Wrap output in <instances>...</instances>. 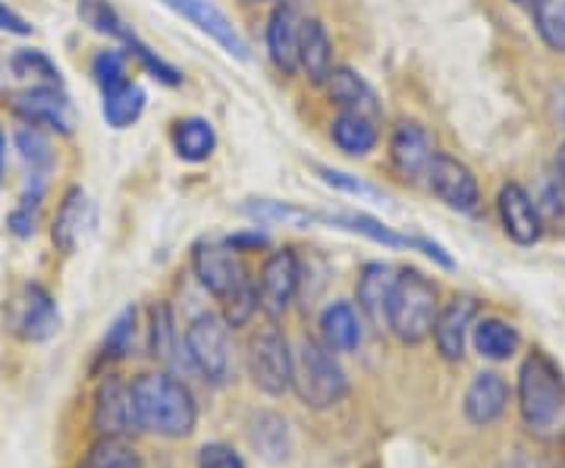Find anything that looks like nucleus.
I'll return each instance as SVG.
<instances>
[{
	"mask_svg": "<svg viewBox=\"0 0 565 468\" xmlns=\"http://www.w3.org/2000/svg\"><path fill=\"white\" fill-rule=\"evenodd\" d=\"M515 400L522 425L534 440H565V374L541 349H534L519 368Z\"/></svg>",
	"mask_w": 565,
	"mask_h": 468,
	"instance_id": "nucleus-1",
	"label": "nucleus"
},
{
	"mask_svg": "<svg viewBox=\"0 0 565 468\" xmlns=\"http://www.w3.org/2000/svg\"><path fill=\"white\" fill-rule=\"evenodd\" d=\"M129 387L141 430L163 440H182L199 425V403L180 377L167 371H145Z\"/></svg>",
	"mask_w": 565,
	"mask_h": 468,
	"instance_id": "nucleus-2",
	"label": "nucleus"
},
{
	"mask_svg": "<svg viewBox=\"0 0 565 468\" xmlns=\"http://www.w3.org/2000/svg\"><path fill=\"white\" fill-rule=\"evenodd\" d=\"M437 315H440L437 284L418 267H399L386 308V330L405 347H422L434 333Z\"/></svg>",
	"mask_w": 565,
	"mask_h": 468,
	"instance_id": "nucleus-3",
	"label": "nucleus"
},
{
	"mask_svg": "<svg viewBox=\"0 0 565 468\" xmlns=\"http://www.w3.org/2000/svg\"><path fill=\"white\" fill-rule=\"evenodd\" d=\"M292 390L299 403L315 412L340 406L349 396V377L337 352H330L321 340L305 337L292 352Z\"/></svg>",
	"mask_w": 565,
	"mask_h": 468,
	"instance_id": "nucleus-4",
	"label": "nucleus"
},
{
	"mask_svg": "<svg viewBox=\"0 0 565 468\" xmlns=\"http://www.w3.org/2000/svg\"><path fill=\"white\" fill-rule=\"evenodd\" d=\"M185 359L202 374L204 384L226 387L233 381V347H230V325L221 315H199L185 327Z\"/></svg>",
	"mask_w": 565,
	"mask_h": 468,
	"instance_id": "nucleus-5",
	"label": "nucleus"
},
{
	"mask_svg": "<svg viewBox=\"0 0 565 468\" xmlns=\"http://www.w3.org/2000/svg\"><path fill=\"white\" fill-rule=\"evenodd\" d=\"M7 327L22 343H47L61 330V308L41 284H25L7 302Z\"/></svg>",
	"mask_w": 565,
	"mask_h": 468,
	"instance_id": "nucleus-6",
	"label": "nucleus"
},
{
	"mask_svg": "<svg viewBox=\"0 0 565 468\" xmlns=\"http://www.w3.org/2000/svg\"><path fill=\"white\" fill-rule=\"evenodd\" d=\"M248 374L267 396L292 390V349L277 327H264L248 340Z\"/></svg>",
	"mask_w": 565,
	"mask_h": 468,
	"instance_id": "nucleus-7",
	"label": "nucleus"
},
{
	"mask_svg": "<svg viewBox=\"0 0 565 468\" xmlns=\"http://www.w3.org/2000/svg\"><path fill=\"white\" fill-rule=\"evenodd\" d=\"M192 274L199 277L204 292H211L217 302H226L243 286L252 284L248 267L243 265L239 252H233L230 245L217 243V240L195 243V248H192Z\"/></svg>",
	"mask_w": 565,
	"mask_h": 468,
	"instance_id": "nucleus-8",
	"label": "nucleus"
},
{
	"mask_svg": "<svg viewBox=\"0 0 565 468\" xmlns=\"http://www.w3.org/2000/svg\"><path fill=\"white\" fill-rule=\"evenodd\" d=\"M302 284V262L296 248H274L264 258L262 274H258V311L267 321H280L296 302V292Z\"/></svg>",
	"mask_w": 565,
	"mask_h": 468,
	"instance_id": "nucleus-9",
	"label": "nucleus"
},
{
	"mask_svg": "<svg viewBox=\"0 0 565 468\" xmlns=\"http://www.w3.org/2000/svg\"><path fill=\"white\" fill-rule=\"evenodd\" d=\"M424 180H427V189L446 208H452L459 214H475L478 204H481V185H478L475 170L465 161H459V158H452V155L437 151L430 167H427V177Z\"/></svg>",
	"mask_w": 565,
	"mask_h": 468,
	"instance_id": "nucleus-10",
	"label": "nucleus"
},
{
	"mask_svg": "<svg viewBox=\"0 0 565 468\" xmlns=\"http://www.w3.org/2000/svg\"><path fill=\"white\" fill-rule=\"evenodd\" d=\"M10 107H13V114L20 120L35 126V129L44 126L51 132L70 136L73 126H76L73 104L63 95L61 85H32V88H22L17 95H10Z\"/></svg>",
	"mask_w": 565,
	"mask_h": 468,
	"instance_id": "nucleus-11",
	"label": "nucleus"
},
{
	"mask_svg": "<svg viewBox=\"0 0 565 468\" xmlns=\"http://www.w3.org/2000/svg\"><path fill=\"white\" fill-rule=\"evenodd\" d=\"M92 428L98 437H132L139 434L132 387L120 377H104L95 390V406H92Z\"/></svg>",
	"mask_w": 565,
	"mask_h": 468,
	"instance_id": "nucleus-12",
	"label": "nucleus"
},
{
	"mask_svg": "<svg viewBox=\"0 0 565 468\" xmlns=\"http://www.w3.org/2000/svg\"><path fill=\"white\" fill-rule=\"evenodd\" d=\"M437 148L418 120H399L390 136V163L403 183H422Z\"/></svg>",
	"mask_w": 565,
	"mask_h": 468,
	"instance_id": "nucleus-13",
	"label": "nucleus"
},
{
	"mask_svg": "<svg viewBox=\"0 0 565 468\" xmlns=\"http://www.w3.org/2000/svg\"><path fill=\"white\" fill-rule=\"evenodd\" d=\"M161 3L170 7L173 13H180L182 20L192 22L207 39L217 41L230 57L248 61V44H245L239 29L233 25V20L223 13L217 3H211V0H161Z\"/></svg>",
	"mask_w": 565,
	"mask_h": 468,
	"instance_id": "nucleus-14",
	"label": "nucleus"
},
{
	"mask_svg": "<svg viewBox=\"0 0 565 468\" xmlns=\"http://www.w3.org/2000/svg\"><path fill=\"white\" fill-rule=\"evenodd\" d=\"M497 214H500V224H503L505 236L519 245H534L541 243L544 236V217H541V208L531 199L522 183H505L497 195Z\"/></svg>",
	"mask_w": 565,
	"mask_h": 468,
	"instance_id": "nucleus-15",
	"label": "nucleus"
},
{
	"mask_svg": "<svg viewBox=\"0 0 565 468\" xmlns=\"http://www.w3.org/2000/svg\"><path fill=\"white\" fill-rule=\"evenodd\" d=\"M478 299L475 296H456L452 302H446L437 315V325H434V347L440 352V359L456 365L465 359V347H468V337H471V327L478 321Z\"/></svg>",
	"mask_w": 565,
	"mask_h": 468,
	"instance_id": "nucleus-16",
	"label": "nucleus"
},
{
	"mask_svg": "<svg viewBox=\"0 0 565 468\" xmlns=\"http://www.w3.org/2000/svg\"><path fill=\"white\" fill-rule=\"evenodd\" d=\"M509 400H512V390H509L500 371L475 374L462 400V412L465 418H468V425H475V428L497 425L505 415V408H509Z\"/></svg>",
	"mask_w": 565,
	"mask_h": 468,
	"instance_id": "nucleus-17",
	"label": "nucleus"
},
{
	"mask_svg": "<svg viewBox=\"0 0 565 468\" xmlns=\"http://www.w3.org/2000/svg\"><path fill=\"white\" fill-rule=\"evenodd\" d=\"M323 88H327V102L340 107V114H362V117H371V120L381 117L377 92L352 66H333L327 82H323Z\"/></svg>",
	"mask_w": 565,
	"mask_h": 468,
	"instance_id": "nucleus-18",
	"label": "nucleus"
},
{
	"mask_svg": "<svg viewBox=\"0 0 565 468\" xmlns=\"http://www.w3.org/2000/svg\"><path fill=\"white\" fill-rule=\"evenodd\" d=\"M299 35H302V20L296 17V7L277 3L267 20V54L282 76L299 73Z\"/></svg>",
	"mask_w": 565,
	"mask_h": 468,
	"instance_id": "nucleus-19",
	"label": "nucleus"
},
{
	"mask_svg": "<svg viewBox=\"0 0 565 468\" xmlns=\"http://www.w3.org/2000/svg\"><path fill=\"white\" fill-rule=\"evenodd\" d=\"M396 270L399 267L386 265V262H367L355 280L359 311L381 330L386 327V308H390V296H393V284H396Z\"/></svg>",
	"mask_w": 565,
	"mask_h": 468,
	"instance_id": "nucleus-20",
	"label": "nucleus"
},
{
	"mask_svg": "<svg viewBox=\"0 0 565 468\" xmlns=\"http://www.w3.org/2000/svg\"><path fill=\"white\" fill-rule=\"evenodd\" d=\"M248 444L252 449L262 456L264 462L270 466H280L292 456V430H289V422L282 418L280 412L274 408H262L248 418Z\"/></svg>",
	"mask_w": 565,
	"mask_h": 468,
	"instance_id": "nucleus-21",
	"label": "nucleus"
},
{
	"mask_svg": "<svg viewBox=\"0 0 565 468\" xmlns=\"http://www.w3.org/2000/svg\"><path fill=\"white\" fill-rule=\"evenodd\" d=\"M85 226H88V195L82 185H70L63 192L57 214H54L51 240L63 255H73L79 248L82 236H85Z\"/></svg>",
	"mask_w": 565,
	"mask_h": 468,
	"instance_id": "nucleus-22",
	"label": "nucleus"
},
{
	"mask_svg": "<svg viewBox=\"0 0 565 468\" xmlns=\"http://www.w3.org/2000/svg\"><path fill=\"white\" fill-rule=\"evenodd\" d=\"M318 327H321V343L330 352H337V355L355 352V349L362 347V318H359V311L349 302H330L321 311Z\"/></svg>",
	"mask_w": 565,
	"mask_h": 468,
	"instance_id": "nucleus-23",
	"label": "nucleus"
},
{
	"mask_svg": "<svg viewBox=\"0 0 565 468\" xmlns=\"http://www.w3.org/2000/svg\"><path fill=\"white\" fill-rule=\"evenodd\" d=\"M299 70L311 85H323L333 70V41L321 20H302L299 35Z\"/></svg>",
	"mask_w": 565,
	"mask_h": 468,
	"instance_id": "nucleus-24",
	"label": "nucleus"
},
{
	"mask_svg": "<svg viewBox=\"0 0 565 468\" xmlns=\"http://www.w3.org/2000/svg\"><path fill=\"white\" fill-rule=\"evenodd\" d=\"M471 343H475V352L487 362H509L519 352L522 337L503 318H478L471 327Z\"/></svg>",
	"mask_w": 565,
	"mask_h": 468,
	"instance_id": "nucleus-25",
	"label": "nucleus"
},
{
	"mask_svg": "<svg viewBox=\"0 0 565 468\" xmlns=\"http://www.w3.org/2000/svg\"><path fill=\"white\" fill-rule=\"evenodd\" d=\"M173 151L185 163H202L217 151V129L204 117H182L173 126Z\"/></svg>",
	"mask_w": 565,
	"mask_h": 468,
	"instance_id": "nucleus-26",
	"label": "nucleus"
},
{
	"mask_svg": "<svg viewBox=\"0 0 565 468\" xmlns=\"http://www.w3.org/2000/svg\"><path fill=\"white\" fill-rule=\"evenodd\" d=\"M145 104H148V95H145V88H141L139 82H120V85L102 92L104 123L110 129H129L132 123L141 120Z\"/></svg>",
	"mask_w": 565,
	"mask_h": 468,
	"instance_id": "nucleus-27",
	"label": "nucleus"
},
{
	"mask_svg": "<svg viewBox=\"0 0 565 468\" xmlns=\"http://www.w3.org/2000/svg\"><path fill=\"white\" fill-rule=\"evenodd\" d=\"M330 139L333 145L349 155V158H367L374 148H377V126L371 117H362V114H340L333 126H330Z\"/></svg>",
	"mask_w": 565,
	"mask_h": 468,
	"instance_id": "nucleus-28",
	"label": "nucleus"
},
{
	"mask_svg": "<svg viewBox=\"0 0 565 468\" xmlns=\"http://www.w3.org/2000/svg\"><path fill=\"white\" fill-rule=\"evenodd\" d=\"M245 214L262 226H292V230H308L318 224V214L302 204L277 202V199H252L243 208Z\"/></svg>",
	"mask_w": 565,
	"mask_h": 468,
	"instance_id": "nucleus-29",
	"label": "nucleus"
},
{
	"mask_svg": "<svg viewBox=\"0 0 565 468\" xmlns=\"http://www.w3.org/2000/svg\"><path fill=\"white\" fill-rule=\"evenodd\" d=\"M321 224L340 226V230H349V233H359L371 243L384 245V248H412V236L405 233H396L393 226L381 224L377 217L371 214H318Z\"/></svg>",
	"mask_w": 565,
	"mask_h": 468,
	"instance_id": "nucleus-30",
	"label": "nucleus"
},
{
	"mask_svg": "<svg viewBox=\"0 0 565 468\" xmlns=\"http://www.w3.org/2000/svg\"><path fill=\"white\" fill-rule=\"evenodd\" d=\"M531 10L534 29L550 51L565 54V0H522Z\"/></svg>",
	"mask_w": 565,
	"mask_h": 468,
	"instance_id": "nucleus-31",
	"label": "nucleus"
},
{
	"mask_svg": "<svg viewBox=\"0 0 565 468\" xmlns=\"http://www.w3.org/2000/svg\"><path fill=\"white\" fill-rule=\"evenodd\" d=\"M136 318H139L136 306H126L114 318V325L107 327L102 349H98V359L102 362H122L132 352V343H136Z\"/></svg>",
	"mask_w": 565,
	"mask_h": 468,
	"instance_id": "nucleus-32",
	"label": "nucleus"
},
{
	"mask_svg": "<svg viewBox=\"0 0 565 468\" xmlns=\"http://www.w3.org/2000/svg\"><path fill=\"white\" fill-rule=\"evenodd\" d=\"M79 468H141L139 453L122 437H98L95 447L85 453Z\"/></svg>",
	"mask_w": 565,
	"mask_h": 468,
	"instance_id": "nucleus-33",
	"label": "nucleus"
},
{
	"mask_svg": "<svg viewBox=\"0 0 565 468\" xmlns=\"http://www.w3.org/2000/svg\"><path fill=\"white\" fill-rule=\"evenodd\" d=\"M148 352L158 362H173L177 352V325H173V311L167 302H158L148 311Z\"/></svg>",
	"mask_w": 565,
	"mask_h": 468,
	"instance_id": "nucleus-34",
	"label": "nucleus"
},
{
	"mask_svg": "<svg viewBox=\"0 0 565 468\" xmlns=\"http://www.w3.org/2000/svg\"><path fill=\"white\" fill-rule=\"evenodd\" d=\"M10 70L17 79L32 82V85H63L61 70L57 63L51 61L44 51H35V47H22L10 57Z\"/></svg>",
	"mask_w": 565,
	"mask_h": 468,
	"instance_id": "nucleus-35",
	"label": "nucleus"
},
{
	"mask_svg": "<svg viewBox=\"0 0 565 468\" xmlns=\"http://www.w3.org/2000/svg\"><path fill=\"white\" fill-rule=\"evenodd\" d=\"M79 20L107 39L122 41L129 35V25L122 22V17L114 10L110 0H79Z\"/></svg>",
	"mask_w": 565,
	"mask_h": 468,
	"instance_id": "nucleus-36",
	"label": "nucleus"
},
{
	"mask_svg": "<svg viewBox=\"0 0 565 468\" xmlns=\"http://www.w3.org/2000/svg\"><path fill=\"white\" fill-rule=\"evenodd\" d=\"M122 44H126V51L139 61V66L145 70V73H151L154 79L163 82V85H182V73L173 66V63H167L163 57H158V51H151L145 41L136 35V32H129L126 39H122Z\"/></svg>",
	"mask_w": 565,
	"mask_h": 468,
	"instance_id": "nucleus-37",
	"label": "nucleus"
},
{
	"mask_svg": "<svg viewBox=\"0 0 565 468\" xmlns=\"http://www.w3.org/2000/svg\"><path fill=\"white\" fill-rule=\"evenodd\" d=\"M315 170H318V177H321L323 183L330 185V189H337V192H343V195H355V199H367V202H386V195L377 185L364 183V180L352 177V173L333 170V167H323V163H318Z\"/></svg>",
	"mask_w": 565,
	"mask_h": 468,
	"instance_id": "nucleus-38",
	"label": "nucleus"
},
{
	"mask_svg": "<svg viewBox=\"0 0 565 468\" xmlns=\"http://www.w3.org/2000/svg\"><path fill=\"white\" fill-rule=\"evenodd\" d=\"M223 308V321L230 325V330H236V327H245L255 315H258V286L255 280L248 286H243L236 296H230L226 302H221Z\"/></svg>",
	"mask_w": 565,
	"mask_h": 468,
	"instance_id": "nucleus-39",
	"label": "nucleus"
},
{
	"mask_svg": "<svg viewBox=\"0 0 565 468\" xmlns=\"http://www.w3.org/2000/svg\"><path fill=\"white\" fill-rule=\"evenodd\" d=\"M17 148H20L22 161L32 167V173L39 177L44 167H51V145H47V139L41 136L39 129L32 126V129H20L17 132Z\"/></svg>",
	"mask_w": 565,
	"mask_h": 468,
	"instance_id": "nucleus-40",
	"label": "nucleus"
},
{
	"mask_svg": "<svg viewBox=\"0 0 565 468\" xmlns=\"http://www.w3.org/2000/svg\"><path fill=\"white\" fill-rule=\"evenodd\" d=\"M92 76H95L102 92L126 82L129 79V76H126V54H120V51H102V54L92 61Z\"/></svg>",
	"mask_w": 565,
	"mask_h": 468,
	"instance_id": "nucleus-41",
	"label": "nucleus"
},
{
	"mask_svg": "<svg viewBox=\"0 0 565 468\" xmlns=\"http://www.w3.org/2000/svg\"><path fill=\"white\" fill-rule=\"evenodd\" d=\"M195 468H245V459L230 444L214 440L195 453Z\"/></svg>",
	"mask_w": 565,
	"mask_h": 468,
	"instance_id": "nucleus-42",
	"label": "nucleus"
},
{
	"mask_svg": "<svg viewBox=\"0 0 565 468\" xmlns=\"http://www.w3.org/2000/svg\"><path fill=\"white\" fill-rule=\"evenodd\" d=\"M537 208H541V217H544V226L546 224L565 226V189H563V185H559V180H556V183L544 185V195H541V202H537Z\"/></svg>",
	"mask_w": 565,
	"mask_h": 468,
	"instance_id": "nucleus-43",
	"label": "nucleus"
},
{
	"mask_svg": "<svg viewBox=\"0 0 565 468\" xmlns=\"http://www.w3.org/2000/svg\"><path fill=\"white\" fill-rule=\"evenodd\" d=\"M412 252H422L424 258H430L434 265H440L444 270H456L452 255L446 252L444 245L434 243V240H427V236H412Z\"/></svg>",
	"mask_w": 565,
	"mask_h": 468,
	"instance_id": "nucleus-44",
	"label": "nucleus"
},
{
	"mask_svg": "<svg viewBox=\"0 0 565 468\" xmlns=\"http://www.w3.org/2000/svg\"><path fill=\"white\" fill-rule=\"evenodd\" d=\"M7 230H10L17 240H29V236L35 233V208L20 204V208L7 217Z\"/></svg>",
	"mask_w": 565,
	"mask_h": 468,
	"instance_id": "nucleus-45",
	"label": "nucleus"
},
{
	"mask_svg": "<svg viewBox=\"0 0 565 468\" xmlns=\"http://www.w3.org/2000/svg\"><path fill=\"white\" fill-rule=\"evenodd\" d=\"M0 32H10V35H32V25L22 20L17 10H10L7 3H0Z\"/></svg>",
	"mask_w": 565,
	"mask_h": 468,
	"instance_id": "nucleus-46",
	"label": "nucleus"
},
{
	"mask_svg": "<svg viewBox=\"0 0 565 468\" xmlns=\"http://www.w3.org/2000/svg\"><path fill=\"white\" fill-rule=\"evenodd\" d=\"M223 243L230 245L233 252H252V248H267L270 240L255 230V233H236V236H230V240H223Z\"/></svg>",
	"mask_w": 565,
	"mask_h": 468,
	"instance_id": "nucleus-47",
	"label": "nucleus"
},
{
	"mask_svg": "<svg viewBox=\"0 0 565 468\" xmlns=\"http://www.w3.org/2000/svg\"><path fill=\"white\" fill-rule=\"evenodd\" d=\"M3 173H7V132L0 126V185H3Z\"/></svg>",
	"mask_w": 565,
	"mask_h": 468,
	"instance_id": "nucleus-48",
	"label": "nucleus"
},
{
	"mask_svg": "<svg viewBox=\"0 0 565 468\" xmlns=\"http://www.w3.org/2000/svg\"><path fill=\"white\" fill-rule=\"evenodd\" d=\"M556 180H559V185L565 189V142L559 145V151H556Z\"/></svg>",
	"mask_w": 565,
	"mask_h": 468,
	"instance_id": "nucleus-49",
	"label": "nucleus"
},
{
	"mask_svg": "<svg viewBox=\"0 0 565 468\" xmlns=\"http://www.w3.org/2000/svg\"><path fill=\"white\" fill-rule=\"evenodd\" d=\"M559 117H563V123H565V92H563V102H559Z\"/></svg>",
	"mask_w": 565,
	"mask_h": 468,
	"instance_id": "nucleus-50",
	"label": "nucleus"
},
{
	"mask_svg": "<svg viewBox=\"0 0 565 468\" xmlns=\"http://www.w3.org/2000/svg\"><path fill=\"white\" fill-rule=\"evenodd\" d=\"M280 3H286V7H296V3H302V0H280Z\"/></svg>",
	"mask_w": 565,
	"mask_h": 468,
	"instance_id": "nucleus-51",
	"label": "nucleus"
}]
</instances>
